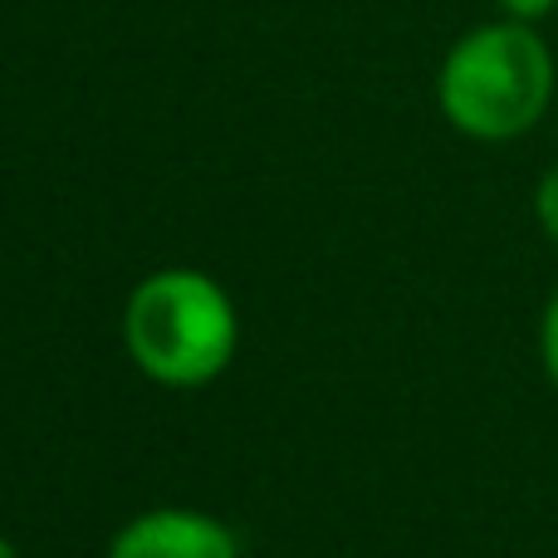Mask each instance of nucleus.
<instances>
[{"label":"nucleus","instance_id":"423d86ee","mask_svg":"<svg viewBox=\"0 0 558 558\" xmlns=\"http://www.w3.org/2000/svg\"><path fill=\"white\" fill-rule=\"evenodd\" d=\"M495 5H500L510 20H524V25H530V20H544V15H549L558 0H495Z\"/></svg>","mask_w":558,"mask_h":558},{"label":"nucleus","instance_id":"7ed1b4c3","mask_svg":"<svg viewBox=\"0 0 558 558\" xmlns=\"http://www.w3.org/2000/svg\"><path fill=\"white\" fill-rule=\"evenodd\" d=\"M108 558H241V539L202 510H147L113 534Z\"/></svg>","mask_w":558,"mask_h":558},{"label":"nucleus","instance_id":"f257e3e1","mask_svg":"<svg viewBox=\"0 0 558 558\" xmlns=\"http://www.w3.org/2000/svg\"><path fill=\"white\" fill-rule=\"evenodd\" d=\"M451 128L475 143H510L530 133L554 104V54L524 20H495L451 45L436 78Z\"/></svg>","mask_w":558,"mask_h":558},{"label":"nucleus","instance_id":"f03ea898","mask_svg":"<svg viewBox=\"0 0 558 558\" xmlns=\"http://www.w3.org/2000/svg\"><path fill=\"white\" fill-rule=\"evenodd\" d=\"M235 304L211 275L162 270L133 289L123 338L133 363L153 383L202 387L235 357Z\"/></svg>","mask_w":558,"mask_h":558},{"label":"nucleus","instance_id":"20e7f679","mask_svg":"<svg viewBox=\"0 0 558 558\" xmlns=\"http://www.w3.org/2000/svg\"><path fill=\"white\" fill-rule=\"evenodd\" d=\"M534 216H539L544 235L558 245V167L539 182V192H534Z\"/></svg>","mask_w":558,"mask_h":558},{"label":"nucleus","instance_id":"39448f33","mask_svg":"<svg viewBox=\"0 0 558 558\" xmlns=\"http://www.w3.org/2000/svg\"><path fill=\"white\" fill-rule=\"evenodd\" d=\"M539 353H544V367H549V383L558 387V294L549 299V308H544V328H539Z\"/></svg>","mask_w":558,"mask_h":558}]
</instances>
